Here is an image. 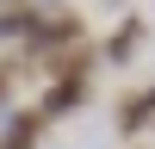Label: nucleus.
<instances>
[{"label":"nucleus","instance_id":"f257e3e1","mask_svg":"<svg viewBox=\"0 0 155 149\" xmlns=\"http://www.w3.org/2000/svg\"><path fill=\"white\" fill-rule=\"evenodd\" d=\"M143 124H155V87H143V93L118 99V137H137Z\"/></svg>","mask_w":155,"mask_h":149},{"label":"nucleus","instance_id":"f03ea898","mask_svg":"<svg viewBox=\"0 0 155 149\" xmlns=\"http://www.w3.org/2000/svg\"><path fill=\"white\" fill-rule=\"evenodd\" d=\"M37 131H44V112H25V118H6V131H0V149H31Z\"/></svg>","mask_w":155,"mask_h":149},{"label":"nucleus","instance_id":"7ed1b4c3","mask_svg":"<svg viewBox=\"0 0 155 149\" xmlns=\"http://www.w3.org/2000/svg\"><path fill=\"white\" fill-rule=\"evenodd\" d=\"M143 44V19H124L118 31L106 37V62H130V50Z\"/></svg>","mask_w":155,"mask_h":149},{"label":"nucleus","instance_id":"20e7f679","mask_svg":"<svg viewBox=\"0 0 155 149\" xmlns=\"http://www.w3.org/2000/svg\"><path fill=\"white\" fill-rule=\"evenodd\" d=\"M6 6H12V0H6Z\"/></svg>","mask_w":155,"mask_h":149}]
</instances>
